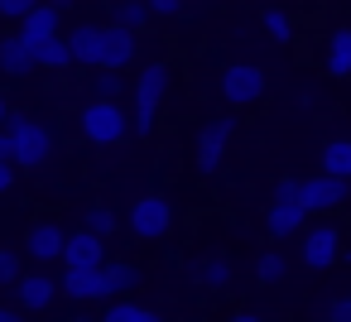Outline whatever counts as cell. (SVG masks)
Returning <instances> with one entry per match:
<instances>
[{"label":"cell","instance_id":"cell-1","mask_svg":"<svg viewBox=\"0 0 351 322\" xmlns=\"http://www.w3.org/2000/svg\"><path fill=\"white\" fill-rule=\"evenodd\" d=\"M0 130L10 135V149H15L10 164H15V169H44V164H49V154H53V130H49V125H39V121L10 111Z\"/></svg>","mask_w":351,"mask_h":322},{"label":"cell","instance_id":"cell-2","mask_svg":"<svg viewBox=\"0 0 351 322\" xmlns=\"http://www.w3.org/2000/svg\"><path fill=\"white\" fill-rule=\"evenodd\" d=\"M77 125H82V135L92 140V145H121L125 135H130V121H125V106L121 101H87L82 111H77Z\"/></svg>","mask_w":351,"mask_h":322},{"label":"cell","instance_id":"cell-3","mask_svg":"<svg viewBox=\"0 0 351 322\" xmlns=\"http://www.w3.org/2000/svg\"><path fill=\"white\" fill-rule=\"evenodd\" d=\"M169 82H173L169 63H149V68L140 73V82H135V121H130L135 135H149V130H154V116H159V101H164Z\"/></svg>","mask_w":351,"mask_h":322},{"label":"cell","instance_id":"cell-4","mask_svg":"<svg viewBox=\"0 0 351 322\" xmlns=\"http://www.w3.org/2000/svg\"><path fill=\"white\" fill-rule=\"evenodd\" d=\"M231 135H236V116H231V111H226V116H217V121H207V125L197 130L193 159H197V169H202V173H217V169H221Z\"/></svg>","mask_w":351,"mask_h":322},{"label":"cell","instance_id":"cell-5","mask_svg":"<svg viewBox=\"0 0 351 322\" xmlns=\"http://www.w3.org/2000/svg\"><path fill=\"white\" fill-rule=\"evenodd\" d=\"M351 197V183L346 178H327V173H313V178H303L298 183V207L313 216H327V212H337L341 202Z\"/></svg>","mask_w":351,"mask_h":322},{"label":"cell","instance_id":"cell-6","mask_svg":"<svg viewBox=\"0 0 351 322\" xmlns=\"http://www.w3.org/2000/svg\"><path fill=\"white\" fill-rule=\"evenodd\" d=\"M265 97V68L260 63H231L221 73V101L226 106H250Z\"/></svg>","mask_w":351,"mask_h":322},{"label":"cell","instance_id":"cell-7","mask_svg":"<svg viewBox=\"0 0 351 322\" xmlns=\"http://www.w3.org/2000/svg\"><path fill=\"white\" fill-rule=\"evenodd\" d=\"M140 240H164L169 231H173V207L159 197V193H149V197H140L135 207H130V221H125Z\"/></svg>","mask_w":351,"mask_h":322},{"label":"cell","instance_id":"cell-8","mask_svg":"<svg viewBox=\"0 0 351 322\" xmlns=\"http://www.w3.org/2000/svg\"><path fill=\"white\" fill-rule=\"evenodd\" d=\"M341 260V226L337 221H317L303 231V264L308 269H327Z\"/></svg>","mask_w":351,"mask_h":322},{"label":"cell","instance_id":"cell-9","mask_svg":"<svg viewBox=\"0 0 351 322\" xmlns=\"http://www.w3.org/2000/svg\"><path fill=\"white\" fill-rule=\"evenodd\" d=\"M68 269H101L106 264V240L101 236H92L87 226H77V231H68L63 236V255H58Z\"/></svg>","mask_w":351,"mask_h":322},{"label":"cell","instance_id":"cell-10","mask_svg":"<svg viewBox=\"0 0 351 322\" xmlns=\"http://www.w3.org/2000/svg\"><path fill=\"white\" fill-rule=\"evenodd\" d=\"M58 293H68L73 303H111L116 298L106 284V269H63Z\"/></svg>","mask_w":351,"mask_h":322},{"label":"cell","instance_id":"cell-11","mask_svg":"<svg viewBox=\"0 0 351 322\" xmlns=\"http://www.w3.org/2000/svg\"><path fill=\"white\" fill-rule=\"evenodd\" d=\"M58 34H63V15L44 0V5H34V10L20 20V34H15V39H20L25 49H39V44H49V39H58Z\"/></svg>","mask_w":351,"mask_h":322},{"label":"cell","instance_id":"cell-12","mask_svg":"<svg viewBox=\"0 0 351 322\" xmlns=\"http://www.w3.org/2000/svg\"><path fill=\"white\" fill-rule=\"evenodd\" d=\"M130 58H135V34H125V29H116V25H101V39H97V68H101V73H121Z\"/></svg>","mask_w":351,"mask_h":322},{"label":"cell","instance_id":"cell-13","mask_svg":"<svg viewBox=\"0 0 351 322\" xmlns=\"http://www.w3.org/2000/svg\"><path fill=\"white\" fill-rule=\"evenodd\" d=\"M15 298H20V312H25V317H29V312H44V308L58 298V279H49L44 269H29V274L15 279Z\"/></svg>","mask_w":351,"mask_h":322},{"label":"cell","instance_id":"cell-14","mask_svg":"<svg viewBox=\"0 0 351 322\" xmlns=\"http://www.w3.org/2000/svg\"><path fill=\"white\" fill-rule=\"evenodd\" d=\"M63 226L58 221H34L29 226V236H25V255L34 260V264H53L58 255H63Z\"/></svg>","mask_w":351,"mask_h":322},{"label":"cell","instance_id":"cell-15","mask_svg":"<svg viewBox=\"0 0 351 322\" xmlns=\"http://www.w3.org/2000/svg\"><path fill=\"white\" fill-rule=\"evenodd\" d=\"M303 221H308V212L298 207V197H289V202H269L265 231H269L274 240H289V236H298V231H303Z\"/></svg>","mask_w":351,"mask_h":322},{"label":"cell","instance_id":"cell-16","mask_svg":"<svg viewBox=\"0 0 351 322\" xmlns=\"http://www.w3.org/2000/svg\"><path fill=\"white\" fill-rule=\"evenodd\" d=\"M97 39H101V25H77V29H68V34H63V49H68V58H73V63L97 68Z\"/></svg>","mask_w":351,"mask_h":322},{"label":"cell","instance_id":"cell-17","mask_svg":"<svg viewBox=\"0 0 351 322\" xmlns=\"http://www.w3.org/2000/svg\"><path fill=\"white\" fill-rule=\"evenodd\" d=\"M0 73H5V77H29V73H39L34 58H29V49H25L15 34H0Z\"/></svg>","mask_w":351,"mask_h":322},{"label":"cell","instance_id":"cell-18","mask_svg":"<svg viewBox=\"0 0 351 322\" xmlns=\"http://www.w3.org/2000/svg\"><path fill=\"white\" fill-rule=\"evenodd\" d=\"M193 279H197L202 288H226V284H231V260H226V255L193 260Z\"/></svg>","mask_w":351,"mask_h":322},{"label":"cell","instance_id":"cell-19","mask_svg":"<svg viewBox=\"0 0 351 322\" xmlns=\"http://www.w3.org/2000/svg\"><path fill=\"white\" fill-rule=\"evenodd\" d=\"M327 73L332 77H351V29H332L327 34Z\"/></svg>","mask_w":351,"mask_h":322},{"label":"cell","instance_id":"cell-20","mask_svg":"<svg viewBox=\"0 0 351 322\" xmlns=\"http://www.w3.org/2000/svg\"><path fill=\"white\" fill-rule=\"evenodd\" d=\"M322 173L351 183V140H327L322 145Z\"/></svg>","mask_w":351,"mask_h":322},{"label":"cell","instance_id":"cell-21","mask_svg":"<svg viewBox=\"0 0 351 322\" xmlns=\"http://www.w3.org/2000/svg\"><path fill=\"white\" fill-rule=\"evenodd\" d=\"M145 20H149L145 0H116V10H111V25H116V29H125V34H140V29H145Z\"/></svg>","mask_w":351,"mask_h":322},{"label":"cell","instance_id":"cell-22","mask_svg":"<svg viewBox=\"0 0 351 322\" xmlns=\"http://www.w3.org/2000/svg\"><path fill=\"white\" fill-rule=\"evenodd\" d=\"M29 58H34V68H49V73L73 68V58H68V49H63V34L49 39V44H39V49H29Z\"/></svg>","mask_w":351,"mask_h":322},{"label":"cell","instance_id":"cell-23","mask_svg":"<svg viewBox=\"0 0 351 322\" xmlns=\"http://www.w3.org/2000/svg\"><path fill=\"white\" fill-rule=\"evenodd\" d=\"M284 274H289V260H284L279 250H265V255L255 260V279H260L265 288H274V284H284Z\"/></svg>","mask_w":351,"mask_h":322},{"label":"cell","instance_id":"cell-24","mask_svg":"<svg viewBox=\"0 0 351 322\" xmlns=\"http://www.w3.org/2000/svg\"><path fill=\"white\" fill-rule=\"evenodd\" d=\"M101 269H106V284H111V293H116V298H121V293H130V288L140 284V269H135V264H125V260H116V264L106 260Z\"/></svg>","mask_w":351,"mask_h":322},{"label":"cell","instance_id":"cell-25","mask_svg":"<svg viewBox=\"0 0 351 322\" xmlns=\"http://www.w3.org/2000/svg\"><path fill=\"white\" fill-rule=\"evenodd\" d=\"M101 322H164V317L149 312V308H140V303H106Z\"/></svg>","mask_w":351,"mask_h":322},{"label":"cell","instance_id":"cell-26","mask_svg":"<svg viewBox=\"0 0 351 322\" xmlns=\"http://www.w3.org/2000/svg\"><path fill=\"white\" fill-rule=\"evenodd\" d=\"M82 226H87L92 236H101V240H106V236H116V231H121V216H116L111 207H87V221H82Z\"/></svg>","mask_w":351,"mask_h":322},{"label":"cell","instance_id":"cell-27","mask_svg":"<svg viewBox=\"0 0 351 322\" xmlns=\"http://www.w3.org/2000/svg\"><path fill=\"white\" fill-rule=\"evenodd\" d=\"M260 25H265V34H269L274 44H289V39H293V20H289L284 10H274V5L260 15Z\"/></svg>","mask_w":351,"mask_h":322},{"label":"cell","instance_id":"cell-28","mask_svg":"<svg viewBox=\"0 0 351 322\" xmlns=\"http://www.w3.org/2000/svg\"><path fill=\"white\" fill-rule=\"evenodd\" d=\"M121 92H125L121 73H97V101H121Z\"/></svg>","mask_w":351,"mask_h":322},{"label":"cell","instance_id":"cell-29","mask_svg":"<svg viewBox=\"0 0 351 322\" xmlns=\"http://www.w3.org/2000/svg\"><path fill=\"white\" fill-rule=\"evenodd\" d=\"M20 274H25V269H20V255L0 245V284H15Z\"/></svg>","mask_w":351,"mask_h":322},{"label":"cell","instance_id":"cell-30","mask_svg":"<svg viewBox=\"0 0 351 322\" xmlns=\"http://www.w3.org/2000/svg\"><path fill=\"white\" fill-rule=\"evenodd\" d=\"M34 5H44V0H0V15H5V20H15V25H20V20H25V15H29Z\"/></svg>","mask_w":351,"mask_h":322},{"label":"cell","instance_id":"cell-31","mask_svg":"<svg viewBox=\"0 0 351 322\" xmlns=\"http://www.w3.org/2000/svg\"><path fill=\"white\" fill-rule=\"evenodd\" d=\"M327 322H351V293H341V298L327 303Z\"/></svg>","mask_w":351,"mask_h":322},{"label":"cell","instance_id":"cell-32","mask_svg":"<svg viewBox=\"0 0 351 322\" xmlns=\"http://www.w3.org/2000/svg\"><path fill=\"white\" fill-rule=\"evenodd\" d=\"M145 10H149V15H164V20H173V15L183 10V0H145Z\"/></svg>","mask_w":351,"mask_h":322},{"label":"cell","instance_id":"cell-33","mask_svg":"<svg viewBox=\"0 0 351 322\" xmlns=\"http://www.w3.org/2000/svg\"><path fill=\"white\" fill-rule=\"evenodd\" d=\"M289 197H298V178H279L274 183V202H289Z\"/></svg>","mask_w":351,"mask_h":322},{"label":"cell","instance_id":"cell-34","mask_svg":"<svg viewBox=\"0 0 351 322\" xmlns=\"http://www.w3.org/2000/svg\"><path fill=\"white\" fill-rule=\"evenodd\" d=\"M15 188V164H5V159H0V197H5Z\"/></svg>","mask_w":351,"mask_h":322},{"label":"cell","instance_id":"cell-35","mask_svg":"<svg viewBox=\"0 0 351 322\" xmlns=\"http://www.w3.org/2000/svg\"><path fill=\"white\" fill-rule=\"evenodd\" d=\"M0 322H29L20 308H10V303H0Z\"/></svg>","mask_w":351,"mask_h":322},{"label":"cell","instance_id":"cell-36","mask_svg":"<svg viewBox=\"0 0 351 322\" xmlns=\"http://www.w3.org/2000/svg\"><path fill=\"white\" fill-rule=\"evenodd\" d=\"M0 159H5V164L15 159V149H10V135H5V130H0Z\"/></svg>","mask_w":351,"mask_h":322},{"label":"cell","instance_id":"cell-37","mask_svg":"<svg viewBox=\"0 0 351 322\" xmlns=\"http://www.w3.org/2000/svg\"><path fill=\"white\" fill-rule=\"evenodd\" d=\"M226 322H260V317H255V312H231Z\"/></svg>","mask_w":351,"mask_h":322},{"label":"cell","instance_id":"cell-38","mask_svg":"<svg viewBox=\"0 0 351 322\" xmlns=\"http://www.w3.org/2000/svg\"><path fill=\"white\" fill-rule=\"evenodd\" d=\"M49 5H53V10L63 15V10H73V5H77V0H49Z\"/></svg>","mask_w":351,"mask_h":322},{"label":"cell","instance_id":"cell-39","mask_svg":"<svg viewBox=\"0 0 351 322\" xmlns=\"http://www.w3.org/2000/svg\"><path fill=\"white\" fill-rule=\"evenodd\" d=\"M5 116H10V101H5V97H0V125H5Z\"/></svg>","mask_w":351,"mask_h":322},{"label":"cell","instance_id":"cell-40","mask_svg":"<svg viewBox=\"0 0 351 322\" xmlns=\"http://www.w3.org/2000/svg\"><path fill=\"white\" fill-rule=\"evenodd\" d=\"M68 322H87V312H73V317H68Z\"/></svg>","mask_w":351,"mask_h":322},{"label":"cell","instance_id":"cell-41","mask_svg":"<svg viewBox=\"0 0 351 322\" xmlns=\"http://www.w3.org/2000/svg\"><path fill=\"white\" fill-rule=\"evenodd\" d=\"M346 260H351V245H346Z\"/></svg>","mask_w":351,"mask_h":322},{"label":"cell","instance_id":"cell-42","mask_svg":"<svg viewBox=\"0 0 351 322\" xmlns=\"http://www.w3.org/2000/svg\"><path fill=\"white\" fill-rule=\"evenodd\" d=\"M346 29H351V25H346Z\"/></svg>","mask_w":351,"mask_h":322}]
</instances>
